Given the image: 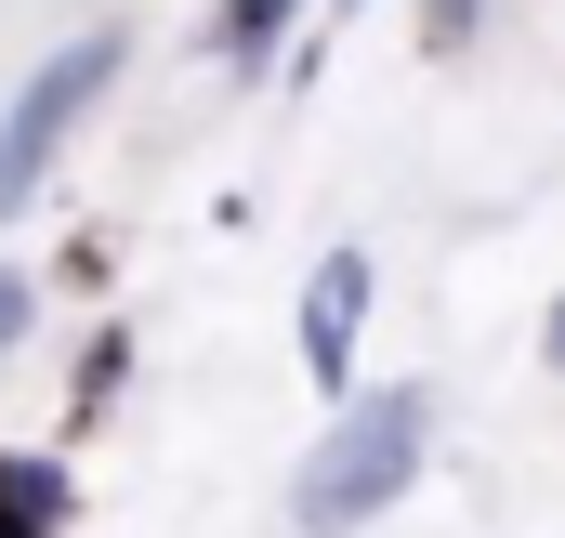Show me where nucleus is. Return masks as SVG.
Masks as SVG:
<instances>
[{"instance_id": "6", "label": "nucleus", "mask_w": 565, "mask_h": 538, "mask_svg": "<svg viewBox=\"0 0 565 538\" xmlns=\"http://www.w3.org/2000/svg\"><path fill=\"white\" fill-rule=\"evenodd\" d=\"M119 381H132V329H93V342H79V381H66V433H93V420L119 407Z\"/></svg>"}, {"instance_id": "7", "label": "nucleus", "mask_w": 565, "mask_h": 538, "mask_svg": "<svg viewBox=\"0 0 565 538\" xmlns=\"http://www.w3.org/2000/svg\"><path fill=\"white\" fill-rule=\"evenodd\" d=\"M487 13H500V0H422V40H434V53H460Z\"/></svg>"}, {"instance_id": "3", "label": "nucleus", "mask_w": 565, "mask_h": 538, "mask_svg": "<svg viewBox=\"0 0 565 538\" xmlns=\"http://www.w3.org/2000/svg\"><path fill=\"white\" fill-rule=\"evenodd\" d=\"M289 342H302V381H316V395H355V342H369V250H329V263L302 276Z\"/></svg>"}, {"instance_id": "1", "label": "nucleus", "mask_w": 565, "mask_h": 538, "mask_svg": "<svg viewBox=\"0 0 565 538\" xmlns=\"http://www.w3.org/2000/svg\"><path fill=\"white\" fill-rule=\"evenodd\" d=\"M422 460H434V395L422 381H369V395H342V420L302 446L289 526L302 538H369L408 486H422Z\"/></svg>"}, {"instance_id": "8", "label": "nucleus", "mask_w": 565, "mask_h": 538, "mask_svg": "<svg viewBox=\"0 0 565 538\" xmlns=\"http://www.w3.org/2000/svg\"><path fill=\"white\" fill-rule=\"evenodd\" d=\"M26 329H40V289L0 263V368H13V342H26Z\"/></svg>"}, {"instance_id": "5", "label": "nucleus", "mask_w": 565, "mask_h": 538, "mask_svg": "<svg viewBox=\"0 0 565 538\" xmlns=\"http://www.w3.org/2000/svg\"><path fill=\"white\" fill-rule=\"evenodd\" d=\"M289 26H302V0H224V26H211V53L237 66V79H264L289 53Z\"/></svg>"}, {"instance_id": "4", "label": "nucleus", "mask_w": 565, "mask_h": 538, "mask_svg": "<svg viewBox=\"0 0 565 538\" xmlns=\"http://www.w3.org/2000/svg\"><path fill=\"white\" fill-rule=\"evenodd\" d=\"M66 526H79L66 446H0V538H66Z\"/></svg>"}, {"instance_id": "9", "label": "nucleus", "mask_w": 565, "mask_h": 538, "mask_svg": "<svg viewBox=\"0 0 565 538\" xmlns=\"http://www.w3.org/2000/svg\"><path fill=\"white\" fill-rule=\"evenodd\" d=\"M540 355H553V368H565V302H553V329H540Z\"/></svg>"}, {"instance_id": "2", "label": "nucleus", "mask_w": 565, "mask_h": 538, "mask_svg": "<svg viewBox=\"0 0 565 538\" xmlns=\"http://www.w3.org/2000/svg\"><path fill=\"white\" fill-rule=\"evenodd\" d=\"M119 66H132V40H119V26H79L66 53H40V66H26V93L0 106V224H13V211H40L53 158L79 144V119H93L106 93H119Z\"/></svg>"}]
</instances>
